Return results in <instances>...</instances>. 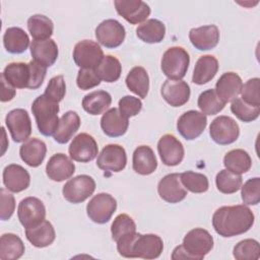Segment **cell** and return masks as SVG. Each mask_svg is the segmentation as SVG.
I'll return each instance as SVG.
<instances>
[{"instance_id": "47", "label": "cell", "mask_w": 260, "mask_h": 260, "mask_svg": "<svg viewBox=\"0 0 260 260\" xmlns=\"http://www.w3.org/2000/svg\"><path fill=\"white\" fill-rule=\"evenodd\" d=\"M259 88H260V79L258 77H254L246 81L245 84H243L241 89V95L242 100L254 107H260V94H259Z\"/></svg>"}, {"instance_id": "48", "label": "cell", "mask_w": 260, "mask_h": 260, "mask_svg": "<svg viewBox=\"0 0 260 260\" xmlns=\"http://www.w3.org/2000/svg\"><path fill=\"white\" fill-rule=\"evenodd\" d=\"M66 93V85L63 75H57L50 79L46 89L45 95L48 96L50 100L59 103L61 102Z\"/></svg>"}, {"instance_id": "4", "label": "cell", "mask_w": 260, "mask_h": 260, "mask_svg": "<svg viewBox=\"0 0 260 260\" xmlns=\"http://www.w3.org/2000/svg\"><path fill=\"white\" fill-rule=\"evenodd\" d=\"M190 57L182 47H171L162 55L160 67L162 73L173 80L182 79L188 70Z\"/></svg>"}, {"instance_id": "10", "label": "cell", "mask_w": 260, "mask_h": 260, "mask_svg": "<svg viewBox=\"0 0 260 260\" xmlns=\"http://www.w3.org/2000/svg\"><path fill=\"white\" fill-rule=\"evenodd\" d=\"M17 216L23 228L28 229L36 226L45 220V205L37 197H26L18 204Z\"/></svg>"}, {"instance_id": "6", "label": "cell", "mask_w": 260, "mask_h": 260, "mask_svg": "<svg viewBox=\"0 0 260 260\" xmlns=\"http://www.w3.org/2000/svg\"><path fill=\"white\" fill-rule=\"evenodd\" d=\"M116 209L117 201L108 193L94 195L86 205V213L89 219L100 224L108 222Z\"/></svg>"}, {"instance_id": "16", "label": "cell", "mask_w": 260, "mask_h": 260, "mask_svg": "<svg viewBox=\"0 0 260 260\" xmlns=\"http://www.w3.org/2000/svg\"><path fill=\"white\" fill-rule=\"evenodd\" d=\"M157 151L161 161L169 167L181 164L185 154L182 142L173 134H165L159 138Z\"/></svg>"}, {"instance_id": "29", "label": "cell", "mask_w": 260, "mask_h": 260, "mask_svg": "<svg viewBox=\"0 0 260 260\" xmlns=\"http://www.w3.org/2000/svg\"><path fill=\"white\" fill-rule=\"evenodd\" d=\"M25 237L32 246L45 248L55 241L56 233L52 223L48 220H44L36 226L25 229Z\"/></svg>"}, {"instance_id": "46", "label": "cell", "mask_w": 260, "mask_h": 260, "mask_svg": "<svg viewBox=\"0 0 260 260\" xmlns=\"http://www.w3.org/2000/svg\"><path fill=\"white\" fill-rule=\"evenodd\" d=\"M242 200L247 205H257L260 202V179L258 177L247 180L241 186Z\"/></svg>"}, {"instance_id": "8", "label": "cell", "mask_w": 260, "mask_h": 260, "mask_svg": "<svg viewBox=\"0 0 260 260\" xmlns=\"http://www.w3.org/2000/svg\"><path fill=\"white\" fill-rule=\"evenodd\" d=\"M211 139L220 145L234 143L240 135L238 123L229 116H219L215 118L209 127Z\"/></svg>"}, {"instance_id": "51", "label": "cell", "mask_w": 260, "mask_h": 260, "mask_svg": "<svg viewBox=\"0 0 260 260\" xmlns=\"http://www.w3.org/2000/svg\"><path fill=\"white\" fill-rule=\"evenodd\" d=\"M4 188L0 189V218L2 220H8L15 209L14 196Z\"/></svg>"}, {"instance_id": "43", "label": "cell", "mask_w": 260, "mask_h": 260, "mask_svg": "<svg viewBox=\"0 0 260 260\" xmlns=\"http://www.w3.org/2000/svg\"><path fill=\"white\" fill-rule=\"evenodd\" d=\"M233 255L237 260H258L260 257L259 243L253 239H245L234 247Z\"/></svg>"}, {"instance_id": "2", "label": "cell", "mask_w": 260, "mask_h": 260, "mask_svg": "<svg viewBox=\"0 0 260 260\" xmlns=\"http://www.w3.org/2000/svg\"><path fill=\"white\" fill-rule=\"evenodd\" d=\"M213 248V238L208 231L200 228L189 231L183 244L176 247L172 254V259L201 260Z\"/></svg>"}, {"instance_id": "44", "label": "cell", "mask_w": 260, "mask_h": 260, "mask_svg": "<svg viewBox=\"0 0 260 260\" xmlns=\"http://www.w3.org/2000/svg\"><path fill=\"white\" fill-rule=\"evenodd\" d=\"M232 113L243 122H252L259 117L260 107H254L245 103L241 98H236L231 104Z\"/></svg>"}, {"instance_id": "18", "label": "cell", "mask_w": 260, "mask_h": 260, "mask_svg": "<svg viewBox=\"0 0 260 260\" xmlns=\"http://www.w3.org/2000/svg\"><path fill=\"white\" fill-rule=\"evenodd\" d=\"M159 197L168 203H179L187 196V190L180 180V174L166 175L157 184Z\"/></svg>"}, {"instance_id": "32", "label": "cell", "mask_w": 260, "mask_h": 260, "mask_svg": "<svg viewBox=\"0 0 260 260\" xmlns=\"http://www.w3.org/2000/svg\"><path fill=\"white\" fill-rule=\"evenodd\" d=\"M3 45L8 53L21 54L28 48L29 38L20 27H8L3 35Z\"/></svg>"}, {"instance_id": "36", "label": "cell", "mask_w": 260, "mask_h": 260, "mask_svg": "<svg viewBox=\"0 0 260 260\" xmlns=\"http://www.w3.org/2000/svg\"><path fill=\"white\" fill-rule=\"evenodd\" d=\"M223 165L225 169L237 175L247 173L252 166L250 154L241 148L230 150L223 157Z\"/></svg>"}, {"instance_id": "9", "label": "cell", "mask_w": 260, "mask_h": 260, "mask_svg": "<svg viewBox=\"0 0 260 260\" xmlns=\"http://www.w3.org/2000/svg\"><path fill=\"white\" fill-rule=\"evenodd\" d=\"M164 250V242L159 236L153 234H137L131 246V258L155 259Z\"/></svg>"}, {"instance_id": "13", "label": "cell", "mask_w": 260, "mask_h": 260, "mask_svg": "<svg viewBox=\"0 0 260 260\" xmlns=\"http://www.w3.org/2000/svg\"><path fill=\"white\" fill-rule=\"evenodd\" d=\"M5 124L14 142H24L31 133V122L28 113L23 109H14L8 112Z\"/></svg>"}, {"instance_id": "23", "label": "cell", "mask_w": 260, "mask_h": 260, "mask_svg": "<svg viewBox=\"0 0 260 260\" xmlns=\"http://www.w3.org/2000/svg\"><path fill=\"white\" fill-rule=\"evenodd\" d=\"M3 184L7 190L18 193L29 186L30 176L28 172L21 166L16 164L8 165L3 170Z\"/></svg>"}, {"instance_id": "38", "label": "cell", "mask_w": 260, "mask_h": 260, "mask_svg": "<svg viewBox=\"0 0 260 260\" xmlns=\"http://www.w3.org/2000/svg\"><path fill=\"white\" fill-rule=\"evenodd\" d=\"M94 70L101 80L111 83L120 78L122 73V65L116 57L106 55Z\"/></svg>"}, {"instance_id": "33", "label": "cell", "mask_w": 260, "mask_h": 260, "mask_svg": "<svg viewBox=\"0 0 260 260\" xmlns=\"http://www.w3.org/2000/svg\"><path fill=\"white\" fill-rule=\"evenodd\" d=\"M166 35L165 24L155 18H150L138 25L136 36L144 43L156 44L160 43Z\"/></svg>"}, {"instance_id": "50", "label": "cell", "mask_w": 260, "mask_h": 260, "mask_svg": "<svg viewBox=\"0 0 260 260\" xmlns=\"http://www.w3.org/2000/svg\"><path fill=\"white\" fill-rule=\"evenodd\" d=\"M101 79L98 76L94 69H82L80 68L76 78L77 86L82 90H87L100 85Z\"/></svg>"}, {"instance_id": "34", "label": "cell", "mask_w": 260, "mask_h": 260, "mask_svg": "<svg viewBox=\"0 0 260 260\" xmlns=\"http://www.w3.org/2000/svg\"><path fill=\"white\" fill-rule=\"evenodd\" d=\"M125 81L129 90L141 99L146 98L149 90V77L143 67H133L127 74Z\"/></svg>"}, {"instance_id": "20", "label": "cell", "mask_w": 260, "mask_h": 260, "mask_svg": "<svg viewBox=\"0 0 260 260\" xmlns=\"http://www.w3.org/2000/svg\"><path fill=\"white\" fill-rule=\"evenodd\" d=\"M75 172L74 162L64 153H55L46 166V174L52 181L62 182L69 179Z\"/></svg>"}, {"instance_id": "3", "label": "cell", "mask_w": 260, "mask_h": 260, "mask_svg": "<svg viewBox=\"0 0 260 260\" xmlns=\"http://www.w3.org/2000/svg\"><path fill=\"white\" fill-rule=\"evenodd\" d=\"M59 105L45 94L39 95L31 105L38 129L45 136L54 135L59 124Z\"/></svg>"}, {"instance_id": "24", "label": "cell", "mask_w": 260, "mask_h": 260, "mask_svg": "<svg viewBox=\"0 0 260 260\" xmlns=\"http://www.w3.org/2000/svg\"><path fill=\"white\" fill-rule=\"evenodd\" d=\"M128 126V118L123 116L117 108H112L106 111L101 119L102 130L109 137H119L124 135Z\"/></svg>"}, {"instance_id": "35", "label": "cell", "mask_w": 260, "mask_h": 260, "mask_svg": "<svg viewBox=\"0 0 260 260\" xmlns=\"http://www.w3.org/2000/svg\"><path fill=\"white\" fill-rule=\"evenodd\" d=\"M112 103L111 94L106 90H94L86 94L82 100V108L90 115L105 113Z\"/></svg>"}, {"instance_id": "5", "label": "cell", "mask_w": 260, "mask_h": 260, "mask_svg": "<svg viewBox=\"0 0 260 260\" xmlns=\"http://www.w3.org/2000/svg\"><path fill=\"white\" fill-rule=\"evenodd\" d=\"M94 190V180L88 175H79L65 183L62 189V194L68 202L78 204L90 197Z\"/></svg>"}, {"instance_id": "12", "label": "cell", "mask_w": 260, "mask_h": 260, "mask_svg": "<svg viewBox=\"0 0 260 260\" xmlns=\"http://www.w3.org/2000/svg\"><path fill=\"white\" fill-rule=\"evenodd\" d=\"M98 42L108 49H114L122 45L126 37L125 27L116 19H106L95 27Z\"/></svg>"}, {"instance_id": "11", "label": "cell", "mask_w": 260, "mask_h": 260, "mask_svg": "<svg viewBox=\"0 0 260 260\" xmlns=\"http://www.w3.org/2000/svg\"><path fill=\"white\" fill-rule=\"evenodd\" d=\"M206 125V115L195 110H190L180 116L177 122V129L186 140H194L203 133Z\"/></svg>"}, {"instance_id": "28", "label": "cell", "mask_w": 260, "mask_h": 260, "mask_svg": "<svg viewBox=\"0 0 260 260\" xmlns=\"http://www.w3.org/2000/svg\"><path fill=\"white\" fill-rule=\"evenodd\" d=\"M80 127V118L74 111H68L59 120L58 127L53 135L54 140L60 144L67 143Z\"/></svg>"}, {"instance_id": "30", "label": "cell", "mask_w": 260, "mask_h": 260, "mask_svg": "<svg viewBox=\"0 0 260 260\" xmlns=\"http://www.w3.org/2000/svg\"><path fill=\"white\" fill-rule=\"evenodd\" d=\"M218 61L212 55L201 56L194 67L192 82L198 85L209 82L217 73Z\"/></svg>"}, {"instance_id": "52", "label": "cell", "mask_w": 260, "mask_h": 260, "mask_svg": "<svg viewBox=\"0 0 260 260\" xmlns=\"http://www.w3.org/2000/svg\"><path fill=\"white\" fill-rule=\"evenodd\" d=\"M28 64H29V68H30V81H29L28 88L37 89L44 82V79H45L46 73H47V68L44 67L43 65L39 64L35 60H31L30 62H28Z\"/></svg>"}, {"instance_id": "41", "label": "cell", "mask_w": 260, "mask_h": 260, "mask_svg": "<svg viewBox=\"0 0 260 260\" xmlns=\"http://www.w3.org/2000/svg\"><path fill=\"white\" fill-rule=\"evenodd\" d=\"M216 188L223 194H233L241 189L243 179L241 175H237L230 171L221 170L215 177Z\"/></svg>"}, {"instance_id": "21", "label": "cell", "mask_w": 260, "mask_h": 260, "mask_svg": "<svg viewBox=\"0 0 260 260\" xmlns=\"http://www.w3.org/2000/svg\"><path fill=\"white\" fill-rule=\"evenodd\" d=\"M189 39L199 51H208L215 48L219 42V29L214 24L202 25L190 29Z\"/></svg>"}, {"instance_id": "39", "label": "cell", "mask_w": 260, "mask_h": 260, "mask_svg": "<svg viewBox=\"0 0 260 260\" xmlns=\"http://www.w3.org/2000/svg\"><path fill=\"white\" fill-rule=\"evenodd\" d=\"M27 28L35 40H47L53 35V21L43 14H34L27 19Z\"/></svg>"}, {"instance_id": "1", "label": "cell", "mask_w": 260, "mask_h": 260, "mask_svg": "<svg viewBox=\"0 0 260 260\" xmlns=\"http://www.w3.org/2000/svg\"><path fill=\"white\" fill-rule=\"evenodd\" d=\"M254 220V213L244 204L221 206L212 215V226L219 236L230 238L248 232Z\"/></svg>"}, {"instance_id": "7", "label": "cell", "mask_w": 260, "mask_h": 260, "mask_svg": "<svg viewBox=\"0 0 260 260\" xmlns=\"http://www.w3.org/2000/svg\"><path fill=\"white\" fill-rule=\"evenodd\" d=\"M103 58L104 52L101 46L91 40L80 41L73 49V60L82 69H94Z\"/></svg>"}, {"instance_id": "14", "label": "cell", "mask_w": 260, "mask_h": 260, "mask_svg": "<svg viewBox=\"0 0 260 260\" xmlns=\"http://www.w3.org/2000/svg\"><path fill=\"white\" fill-rule=\"evenodd\" d=\"M127 164V155L123 146L119 144L106 145L98 155L96 166L105 171L119 173L123 171Z\"/></svg>"}, {"instance_id": "37", "label": "cell", "mask_w": 260, "mask_h": 260, "mask_svg": "<svg viewBox=\"0 0 260 260\" xmlns=\"http://www.w3.org/2000/svg\"><path fill=\"white\" fill-rule=\"evenodd\" d=\"M24 244L21 239L11 233L3 234L0 238V259L16 260L24 253Z\"/></svg>"}, {"instance_id": "27", "label": "cell", "mask_w": 260, "mask_h": 260, "mask_svg": "<svg viewBox=\"0 0 260 260\" xmlns=\"http://www.w3.org/2000/svg\"><path fill=\"white\" fill-rule=\"evenodd\" d=\"M132 168L135 173L142 176H147L155 172L157 160L153 150L147 145L138 146L133 152Z\"/></svg>"}, {"instance_id": "15", "label": "cell", "mask_w": 260, "mask_h": 260, "mask_svg": "<svg viewBox=\"0 0 260 260\" xmlns=\"http://www.w3.org/2000/svg\"><path fill=\"white\" fill-rule=\"evenodd\" d=\"M68 151L73 160L88 162L98 155L99 147L96 141L91 135L87 133H79L73 138Z\"/></svg>"}, {"instance_id": "45", "label": "cell", "mask_w": 260, "mask_h": 260, "mask_svg": "<svg viewBox=\"0 0 260 260\" xmlns=\"http://www.w3.org/2000/svg\"><path fill=\"white\" fill-rule=\"evenodd\" d=\"M136 232V224L131 216L126 213L117 215L111 225L112 239L117 242L122 237Z\"/></svg>"}, {"instance_id": "25", "label": "cell", "mask_w": 260, "mask_h": 260, "mask_svg": "<svg viewBox=\"0 0 260 260\" xmlns=\"http://www.w3.org/2000/svg\"><path fill=\"white\" fill-rule=\"evenodd\" d=\"M243 82L241 77L235 72L223 73L215 84V92L217 96L224 103L232 102L238 98L241 92Z\"/></svg>"}, {"instance_id": "53", "label": "cell", "mask_w": 260, "mask_h": 260, "mask_svg": "<svg viewBox=\"0 0 260 260\" xmlns=\"http://www.w3.org/2000/svg\"><path fill=\"white\" fill-rule=\"evenodd\" d=\"M1 102H9L11 101L14 96H15V87L12 86L3 76V74L1 73Z\"/></svg>"}, {"instance_id": "19", "label": "cell", "mask_w": 260, "mask_h": 260, "mask_svg": "<svg viewBox=\"0 0 260 260\" xmlns=\"http://www.w3.org/2000/svg\"><path fill=\"white\" fill-rule=\"evenodd\" d=\"M164 100L172 107H181L190 99V86L184 80L167 79L160 89Z\"/></svg>"}, {"instance_id": "42", "label": "cell", "mask_w": 260, "mask_h": 260, "mask_svg": "<svg viewBox=\"0 0 260 260\" xmlns=\"http://www.w3.org/2000/svg\"><path fill=\"white\" fill-rule=\"evenodd\" d=\"M180 180L185 189L192 193H204L209 188L207 177L193 171H187L180 174Z\"/></svg>"}, {"instance_id": "22", "label": "cell", "mask_w": 260, "mask_h": 260, "mask_svg": "<svg viewBox=\"0 0 260 260\" xmlns=\"http://www.w3.org/2000/svg\"><path fill=\"white\" fill-rule=\"evenodd\" d=\"M29 48L34 60L46 68L51 67L58 58V46L52 39L34 40Z\"/></svg>"}, {"instance_id": "17", "label": "cell", "mask_w": 260, "mask_h": 260, "mask_svg": "<svg viewBox=\"0 0 260 260\" xmlns=\"http://www.w3.org/2000/svg\"><path fill=\"white\" fill-rule=\"evenodd\" d=\"M115 8L119 15L131 24H138L149 16L150 7L141 0H115Z\"/></svg>"}, {"instance_id": "31", "label": "cell", "mask_w": 260, "mask_h": 260, "mask_svg": "<svg viewBox=\"0 0 260 260\" xmlns=\"http://www.w3.org/2000/svg\"><path fill=\"white\" fill-rule=\"evenodd\" d=\"M4 78L16 88H28L30 81L29 64L23 62H12L6 65L2 72Z\"/></svg>"}, {"instance_id": "40", "label": "cell", "mask_w": 260, "mask_h": 260, "mask_svg": "<svg viewBox=\"0 0 260 260\" xmlns=\"http://www.w3.org/2000/svg\"><path fill=\"white\" fill-rule=\"evenodd\" d=\"M197 105L204 115H215L223 110L225 104L217 96L215 89L202 91L197 101Z\"/></svg>"}, {"instance_id": "26", "label": "cell", "mask_w": 260, "mask_h": 260, "mask_svg": "<svg viewBox=\"0 0 260 260\" xmlns=\"http://www.w3.org/2000/svg\"><path fill=\"white\" fill-rule=\"evenodd\" d=\"M47 153L46 143L38 138H28L19 148L20 158L29 167L37 168L45 159Z\"/></svg>"}, {"instance_id": "49", "label": "cell", "mask_w": 260, "mask_h": 260, "mask_svg": "<svg viewBox=\"0 0 260 260\" xmlns=\"http://www.w3.org/2000/svg\"><path fill=\"white\" fill-rule=\"evenodd\" d=\"M119 111L126 118L134 117L140 113L142 109V102L135 96L125 95L119 101Z\"/></svg>"}]
</instances>
